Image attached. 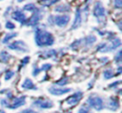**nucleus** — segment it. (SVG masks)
<instances>
[{
    "instance_id": "f257e3e1",
    "label": "nucleus",
    "mask_w": 122,
    "mask_h": 113,
    "mask_svg": "<svg viewBox=\"0 0 122 113\" xmlns=\"http://www.w3.org/2000/svg\"><path fill=\"white\" fill-rule=\"evenodd\" d=\"M34 39H35V43L38 47L51 46L54 43L53 35L50 32L46 31L44 29H40V28L35 30Z\"/></svg>"
},
{
    "instance_id": "f03ea898",
    "label": "nucleus",
    "mask_w": 122,
    "mask_h": 113,
    "mask_svg": "<svg viewBox=\"0 0 122 113\" xmlns=\"http://www.w3.org/2000/svg\"><path fill=\"white\" fill-rule=\"evenodd\" d=\"M71 16L70 14H62V15H50L48 21L51 25H56L60 28H64L70 22Z\"/></svg>"
},
{
    "instance_id": "7ed1b4c3",
    "label": "nucleus",
    "mask_w": 122,
    "mask_h": 113,
    "mask_svg": "<svg viewBox=\"0 0 122 113\" xmlns=\"http://www.w3.org/2000/svg\"><path fill=\"white\" fill-rule=\"evenodd\" d=\"M92 14L94 17H96L98 19V22H101V20L105 19L106 17V9L104 8V6L102 5L101 2L96 1L93 7V11H92Z\"/></svg>"
},
{
    "instance_id": "20e7f679",
    "label": "nucleus",
    "mask_w": 122,
    "mask_h": 113,
    "mask_svg": "<svg viewBox=\"0 0 122 113\" xmlns=\"http://www.w3.org/2000/svg\"><path fill=\"white\" fill-rule=\"evenodd\" d=\"M87 102L88 104L90 105L89 107H92L94 108L95 110H102L104 108V102H103V100L96 96V95H92L89 97V99L87 100Z\"/></svg>"
},
{
    "instance_id": "39448f33",
    "label": "nucleus",
    "mask_w": 122,
    "mask_h": 113,
    "mask_svg": "<svg viewBox=\"0 0 122 113\" xmlns=\"http://www.w3.org/2000/svg\"><path fill=\"white\" fill-rule=\"evenodd\" d=\"M9 49L13 50V51H17V52H22V53H27L29 51V48L27 46V44L22 41V40H16L13 41L10 44L7 45Z\"/></svg>"
},
{
    "instance_id": "423d86ee",
    "label": "nucleus",
    "mask_w": 122,
    "mask_h": 113,
    "mask_svg": "<svg viewBox=\"0 0 122 113\" xmlns=\"http://www.w3.org/2000/svg\"><path fill=\"white\" fill-rule=\"evenodd\" d=\"M42 17H43V14H42V12H41V10L37 8V9L32 12V14H31V16L30 17V19L27 20L26 25L34 27V26H36V25L39 23V21L42 19Z\"/></svg>"
},
{
    "instance_id": "0eeeda50",
    "label": "nucleus",
    "mask_w": 122,
    "mask_h": 113,
    "mask_svg": "<svg viewBox=\"0 0 122 113\" xmlns=\"http://www.w3.org/2000/svg\"><path fill=\"white\" fill-rule=\"evenodd\" d=\"M11 17L15 21L19 22L22 25H26V23H27V16H26V14L21 10H15L11 13Z\"/></svg>"
},
{
    "instance_id": "6e6552de",
    "label": "nucleus",
    "mask_w": 122,
    "mask_h": 113,
    "mask_svg": "<svg viewBox=\"0 0 122 113\" xmlns=\"http://www.w3.org/2000/svg\"><path fill=\"white\" fill-rule=\"evenodd\" d=\"M32 104L39 108H51L53 106V102L48 99H37Z\"/></svg>"
},
{
    "instance_id": "1a4fd4ad",
    "label": "nucleus",
    "mask_w": 122,
    "mask_h": 113,
    "mask_svg": "<svg viewBox=\"0 0 122 113\" xmlns=\"http://www.w3.org/2000/svg\"><path fill=\"white\" fill-rule=\"evenodd\" d=\"M26 103V97L25 96H22V97H18V98H14L12 102L11 103H9L8 104V108H10V109H15L19 106H22Z\"/></svg>"
},
{
    "instance_id": "9d476101",
    "label": "nucleus",
    "mask_w": 122,
    "mask_h": 113,
    "mask_svg": "<svg viewBox=\"0 0 122 113\" xmlns=\"http://www.w3.org/2000/svg\"><path fill=\"white\" fill-rule=\"evenodd\" d=\"M82 95H83V93H82L81 91H77L76 93H74L73 95H71L70 98H68L66 102H67V103H68L69 105H71V106L75 105V104H77V103L79 102V101L81 100Z\"/></svg>"
},
{
    "instance_id": "9b49d317",
    "label": "nucleus",
    "mask_w": 122,
    "mask_h": 113,
    "mask_svg": "<svg viewBox=\"0 0 122 113\" xmlns=\"http://www.w3.org/2000/svg\"><path fill=\"white\" fill-rule=\"evenodd\" d=\"M71 90V88H60V87H53V86H51L49 88V92L51 95H54V96L64 95V94L70 92Z\"/></svg>"
},
{
    "instance_id": "f8f14e48",
    "label": "nucleus",
    "mask_w": 122,
    "mask_h": 113,
    "mask_svg": "<svg viewBox=\"0 0 122 113\" xmlns=\"http://www.w3.org/2000/svg\"><path fill=\"white\" fill-rule=\"evenodd\" d=\"M82 23V14H81V11L80 9H77L76 11H75V15H74V20H73V23L71 25V30H75L77 28L80 27Z\"/></svg>"
},
{
    "instance_id": "ddd939ff",
    "label": "nucleus",
    "mask_w": 122,
    "mask_h": 113,
    "mask_svg": "<svg viewBox=\"0 0 122 113\" xmlns=\"http://www.w3.org/2000/svg\"><path fill=\"white\" fill-rule=\"evenodd\" d=\"M108 108L112 110V111H115L119 108V101L117 98H111L109 100V102H108Z\"/></svg>"
},
{
    "instance_id": "4468645a",
    "label": "nucleus",
    "mask_w": 122,
    "mask_h": 113,
    "mask_svg": "<svg viewBox=\"0 0 122 113\" xmlns=\"http://www.w3.org/2000/svg\"><path fill=\"white\" fill-rule=\"evenodd\" d=\"M21 87L23 89H27V90H35V89H37L36 86L34 85V83L32 82V80H30V79H25Z\"/></svg>"
},
{
    "instance_id": "2eb2a0df",
    "label": "nucleus",
    "mask_w": 122,
    "mask_h": 113,
    "mask_svg": "<svg viewBox=\"0 0 122 113\" xmlns=\"http://www.w3.org/2000/svg\"><path fill=\"white\" fill-rule=\"evenodd\" d=\"M95 41H96V37L94 35H89L82 39V42H84L83 45H88V46H92Z\"/></svg>"
},
{
    "instance_id": "dca6fc26",
    "label": "nucleus",
    "mask_w": 122,
    "mask_h": 113,
    "mask_svg": "<svg viewBox=\"0 0 122 113\" xmlns=\"http://www.w3.org/2000/svg\"><path fill=\"white\" fill-rule=\"evenodd\" d=\"M54 11H57V12H68L71 11V8L70 6L66 5V4H62L60 6H57L54 8Z\"/></svg>"
},
{
    "instance_id": "f3484780",
    "label": "nucleus",
    "mask_w": 122,
    "mask_h": 113,
    "mask_svg": "<svg viewBox=\"0 0 122 113\" xmlns=\"http://www.w3.org/2000/svg\"><path fill=\"white\" fill-rule=\"evenodd\" d=\"M40 56H43V57H52L54 56H56V51L55 50H49V51H46V52H40Z\"/></svg>"
},
{
    "instance_id": "a211bd4d",
    "label": "nucleus",
    "mask_w": 122,
    "mask_h": 113,
    "mask_svg": "<svg viewBox=\"0 0 122 113\" xmlns=\"http://www.w3.org/2000/svg\"><path fill=\"white\" fill-rule=\"evenodd\" d=\"M16 35H17V33H10V34H7L5 35V37L2 39V42L5 43V44H8V42L10 40H11L13 37H15Z\"/></svg>"
},
{
    "instance_id": "6ab92c4d",
    "label": "nucleus",
    "mask_w": 122,
    "mask_h": 113,
    "mask_svg": "<svg viewBox=\"0 0 122 113\" xmlns=\"http://www.w3.org/2000/svg\"><path fill=\"white\" fill-rule=\"evenodd\" d=\"M103 75H104V78L107 79H112V77H114V73H113L112 68H108V69H106V70L104 71Z\"/></svg>"
},
{
    "instance_id": "aec40b11",
    "label": "nucleus",
    "mask_w": 122,
    "mask_h": 113,
    "mask_svg": "<svg viewBox=\"0 0 122 113\" xmlns=\"http://www.w3.org/2000/svg\"><path fill=\"white\" fill-rule=\"evenodd\" d=\"M36 9H37V7H35V5H34L33 3H28V4H26V5L23 7V10H24V11H31V12H33Z\"/></svg>"
},
{
    "instance_id": "412c9836",
    "label": "nucleus",
    "mask_w": 122,
    "mask_h": 113,
    "mask_svg": "<svg viewBox=\"0 0 122 113\" xmlns=\"http://www.w3.org/2000/svg\"><path fill=\"white\" fill-rule=\"evenodd\" d=\"M10 58V55L8 52H6V51H2V52L0 53V60H1V61H3V62H7Z\"/></svg>"
},
{
    "instance_id": "4be33fe9",
    "label": "nucleus",
    "mask_w": 122,
    "mask_h": 113,
    "mask_svg": "<svg viewBox=\"0 0 122 113\" xmlns=\"http://www.w3.org/2000/svg\"><path fill=\"white\" fill-rule=\"evenodd\" d=\"M68 81H69V78L68 77H63L58 81H56L55 84H57L58 86H64V85H66L68 83Z\"/></svg>"
},
{
    "instance_id": "5701e85b",
    "label": "nucleus",
    "mask_w": 122,
    "mask_h": 113,
    "mask_svg": "<svg viewBox=\"0 0 122 113\" xmlns=\"http://www.w3.org/2000/svg\"><path fill=\"white\" fill-rule=\"evenodd\" d=\"M77 113H92V112L90 111V107H89V106H87V105H82V106L79 108V110L77 111Z\"/></svg>"
},
{
    "instance_id": "b1692460",
    "label": "nucleus",
    "mask_w": 122,
    "mask_h": 113,
    "mask_svg": "<svg viewBox=\"0 0 122 113\" xmlns=\"http://www.w3.org/2000/svg\"><path fill=\"white\" fill-rule=\"evenodd\" d=\"M121 54H122V52L118 51L116 53V55L114 56V60H115V63H117V64H119L120 61H121Z\"/></svg>"
},
{
    "instance_id": "393cba45",
    "label": "nucleus",
    "mask_w": 122,
    "mask_h": 113,
    "mask_svg": "<svg viewBox=\"0 0 122 113\" xmlns=\"http://www.w3.org/2000/svg\"><path fill=\"white\" fill-rule=\"evenodd\" d=\"M13 76H14V72L11 71V70H8V72L6 73V76H5V79H6V80H9V79H10Z\"/></svg>"
},
{
    "instance_id": "a878e982",
    "label": "nucleus",
    "mask_w": 122,
    "mask_h": 113,
    "mask_svg": "<svg viewBox=\"0 0 122 113\" xmlns=\"http://www.w3.org/2000/svg\"><path fill=\"white\" fill-rule=\"evenodd\" d=\"M51 68V64H50V63H45V64H43L41 67H40V71H48V70H50Z\"/></svg>"
},
{
    "instance_id": "bb28decb",
    "label": "nucleus",
    "mask_w": 122,
    "mask_h": 113,
    "mask_svg": "<svg viewBox=\"0 0 122 113\" xmlns=\"http://www.w3.org/2000/svg\"><path fill=\"white\" fill-rule=\"evenodd\" d=\"M5 26H6V28H7L8 30H13V29L15 28V25H14L12 22H10V21H7Z\"/></svg>"
},
{
    "instance_id": "cd10ccee",
    "label": "nucleus",
    "mask_w": 122,
    "mask_h": 113,
    "mask_svg": "<svg viewBox=\"0 0 122 113\" xmlns=\"http://www.w3.org/2000/svg\"><path fill=\"white\" fill-rule=\"evenodd\" d=\"M122 0H113V5H114V8L115 9H121V6H122Z\"/></svg>"
},
{
    "instance_id": "c85d7f7f",
    "label": "nucleus",
    "mask_w": 122,
    "mask_h": 113,
    "mask_svg": "<svg viewBox=\"0 0 122 113\" xmlns=\"http://www.w3.org/2000/svg\"><path fill=\"white\" fill-rule=\"evenodd\" d=\"M59 0H47L46 1V3L43 5L44 7H49V6H51V5H52V4H55L56 2H58Z\"/></svg>"
},
{
    "instance_id": "c756f323",
    "label": "nucleus",
    "mask_w": 122,
    "mask_h": 113,
    "mask_svg": "<svg viewBox=\"0 0 122 113\" xmlns=\"http://www.w3.org/2000/svg\"><path fill=\"white\" fill-rule=\"evenodd\" d=\"M29 59H30V57H29V56H26V57H24V58L22 59V65L24 66L25 64H27V63L29 62Z\"/></svg>"
},
{
    "instance_id": "7c9ffc66",
    "label": "nucleus",
    "mask_w": 122,
    "mask_h": 113,
    "mask_svg": "<svg viewBox=\"0 0 122 113\" xmlns=\"http://www.w3.org/2000/svg\"><path fill=\"white\" fill-rule=\"evenodd\" d=\"M21 113H37L36 111H33L32 109H25V110H23Z\"/></svg>"
},
{
    "instance_id": "2f4dec72",
    "label": "nucleus",
    "mask_w": 122,
    "mask_h": 113,
    "mask_svg": "<svg viewBox=\"0 0 122 113\" xmlns=\"http://www.w3.org/2000/svg\"><path fill=\"white\" fill-rule=\"evenodd\" d=\"M101 62H108V57H104V58H100Z\"/></svg>"
},
{
    "instance_id": "473e14b6",
    "label": "nucleus",
    "mask_w": 122,
    "mask_h": 113,
    "mask_svg": "<svg viewBox=\"0 0 122 113\" xmlns=\"http://www.w3.org/2000/svg\"><path fill=\"white\" fill-rule=\"evenodd\" d=\"M16 1H17V2H18V3H21V2H23V1H24V0H16Z\"/></svg>"
},
{
    "instance_id": "72a5a7b5",
    "label": "nucleus",
    "mask_w": 122,
    "mask_h": 113,
    "mask_svg": "<svg viewBox=\"0 0 122 113\" xmlns=\"http://www.w3.org/2000/svg\"><path fill=\"white\" fill-rule=\"evenodd\" d=\"M0 113H5V111L4 110H0Z\"/></svg>"
},
{
    "instance_id": "f704fd0d",
    "label": "nucleus",
    "mask_w": 122,
    "mask_h": 113,
    "mask_svg": "<svg viewBox=\"0 0 122 113\" xmlns=\"http://www.w3.org/2000/svg\"><path fill=\"white\" fill-rule=\"evenodd\" d=\"M44 1H47V0H44Z\"/></svg>"
},
{
    "instance_id": "c9c22d12",
    "label": "nucleus",
    "mask_w": 122,
    "mask_h": 113,
    "mask_svg": "<svg viewBox=\"0 0 122 113\" xmlns=\"http://www.w3.org/2000/svg\"><path fill=\"white\" fill-rule=\"evenodd\" d=\"M0 27H1V25H0Z\"/></svg>"
},
{
    "instance_id": "e433bc0d",
    "label": "nucleus",
    "mask_w": 122,
    "mask_h": 113,
    "mask_svg": "<svg viewBox=\"0 0 122 113\" xmlns=\"http://www.w3.org/2000/svg\"><path fill=\"white\" fill-rule=\"evenodd\" d=\"M70 113H71V112H70Z\"/></svg>"
}]
</instances>
